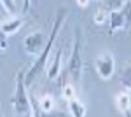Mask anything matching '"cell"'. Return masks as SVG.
<instances>
[{
  "mask_svg": "<svg viewBox=\"0 0 131 117\" xmlns=\"http://www.w3.org/2000/svg\"><path fill=\"white\" fill-rule=\"evenodd\" d=\"M67 16H68V10L65 9V7H61V9L58 10V14H56V18H54L52 28H51V37L47 39L46 46H44V49L40 51V54L37 56V59L31 63V67L28 68V72H25V84H26V86H30L31 82L42 73V70L46 68V65L49 63L51 51H52V47H54V42H56V39H58V33H60L61 26H63L65 19H67Z\"/></svg>",
  "mask_w": 131,
  "mask_h": 117,
  "instance_id": "6da1fadb",
  "label": "cell"
},
{
  "mask_svg": "<svg viewBox=\"0 0 131 117\" xmlns=\"http://www.w3.org/2000/svg\"><path fill=\"white\" fill-rule=\"evenodd\" d=\"M82 68H84V61H82V28L77 26L75 35H73V46H72L70 58H68V63H67V75L70 77L72 84L81 82Z\"/></svg>",
  "mask_w": 131,
  "mask_h": 117,
  "instance_id": "7a4b0ae2",
  "label": "cell"
},
{
  "mask_svg": "<svg viewBox=\"0 0 131 117\" xmlns=\"http://www.w3.org/2000/svg\"><path fill=\"white\" fill-rule=\"evenodd\" d=\"M94 70H96L98 77L103 80L112 79V75L115 73V59L112 56V52H101L94 59Z\"/></svg>",
  "mask_w": 131,
  "mask_h": 117,
  "instance_id": "3957f363",
  "label": "cell"
},
{
  "mask_svg": "<svg viewBox=\"0 0 131 117\" xmlns=\"http://www.w3.org/2000/svg\"><path fill=\"white\" fill-rule=\"evenodd\" d=\"M46 35L42 33V31H35V33H30L25 42H23V46H25V51L28 52V54H40V51L44 49L46 46Z\"/></svg>",
  "mask_w": 131,
  "mask_h": 117,
  "instance_id": "277c9868",
  "label": "cell"
},
{
  "mask_svg": "<svg viewBox=\"0 0 131 117\" xmlns=\"http://www.w3.org/2000/svg\"><path fill=\"white\" fill-rule=\"evenodd\" d=\"M61 58H63V49L61 47H56V52H54V56L52 59H49V67H47V77L51 80H54V79H58L61 72Z\"/></svg>",
  "mask_w": 131,
  "mask_h": 117,
  "instance_id": "5b68a950",
  "label": "cell"
},
{
  "mask_svg": "<svg viewBox=\"0 0 131 117\" xmlns=\"http://www.w3.org/2000/svg\"><path fill=\"white\" fill-rule=\"evenodd\" d=\"M115 107L122 114H126L128 110H131V91L122 89L121 93L115 94Z\"/></svg>",
  "mask_w": 131,
  "mask_h": 117,
  "instance_id": "8992f818",
  "label": "cell"
},
{
  "mask_svg": "<svg viewBox=\"0 0 131 117\" xmlns=\"http://www.w3.org/2000/svg\"><path fill=\"white\" fill-rule=\"evenodd\" d=\"M108 26H110V35H114L115 31L126 28V19L122 16L121 10H112L110 18H108Z\"/></svg>",
  "mask_w": 131,
  "mask_h": 117,
  "instance_id": "52a82bcc",
  "label": "cell"
},
{
  "mask_svg": "<svg viewBox=\"0 0 131 117\" xmlns=\"http://www.w3.org/2000/svg\"><path fill=\"white\" fill-rule=\"evenodd\" d=\"M23 25H25L23 18H12V19H9V21H4V23L0 25V30H2L7 37H10V35H16L21 30Z\"/></svg>",
  "mask_w": 131,
  "mask_h": 117,
  "instance_id": "ba28073f",
  "label": "cell"
},
{
  "mask_svg": "<svg viewBox=\"0 0 131 117\" xmlns=\"http://www.w3.org/2000/svg\"><path fill=\"white\" fill-rule=\"evenodd\" d=\"M68 112H70L72 117H86V107L81 100L73 98V100H68Z\"/></svg>",
  "mask_w": 131,
  "mask_h": 117,
  "instance_id": "9c48e42d",
  "label": "cell"
},
{
  "mask_svg": "<svg viewBox=\"0 0 131 117\" xmlns=\"http://www.w3.org/2000/svg\"><path fill=\"white\" fill-rule=\"evenodd\" d=\"M30 105H31V117H65L63 112H42L37 107V100L33 96H30Z\"/></svg>",
  "mask_w": 131,
  "mask_h": 117,
  "instance_id": "30bf717a",
  "label": "cell"
},
{
  "mask_svg": "<svg viewBox=\"0 0 131 117\" xmlns=\"http://www.w3.org/2000/svg\"><path fill=\"white\" fill-rule=\"evenodd\" d=\"M37 107L42 112H52L54 110V98L51 96V94H42L37 100Z\"/></svg>",
  "mask_w": 131,
  "mask_h": 117,
  "instance_id": "8fae6325",
  "label": "cell"
},
{
  "mask_svg": "<svg viewBox=\"0 0 131 117\" xmlns=\"http://www.w3.org/2000/svg\"><path fill=\"white\" fill-rule=\"evenodd\" d=\"M75 93H77V91H75V86H73L72 82H63V84H61V96L65 98L67 101H68V100H73V98H77V96H75Z\"/></svg>",
  "mask_w": 131,
  "mask_h": 117,
  "instance_id": "7c38bea8",
  "label": "cell"
},
{
  "mask_svg": "<svg viewBox=\"0 0 131 117\" xmlns=\"http://www.w3.org/2000/svg\"><path fill=\"white\" fill-rule=\"evenodd\" d=\"M121 84L124 86V89L131 91V63H128L121 73Z\"/></svg>",
  "mask_w": 131,
  "mask_h": 117,
  "instance_id": "4fadbf2b",
  "label": "cell"
},
{
  "mask_svg": "<svg viewBox=\"0 0 131 117\" xmlns=\"http://www.w3.org/2000/svg\"><path fill=\"white\" fill-rule=\"evenodd\" d=\"M126 2L128 0H103V9H107L108 12H112V10H121Z\"/></svg>",
  "mask_w": 131,
  "mask_h": 117,
  "instance_id": "5bb4252c",
  "label": "cell"
},
{
  "mask_svg": "<svg viewBox=\"0 0 131 117\" xmlns=\"http://www.w3.org/2000/svg\"><path fill=\"white\" fill-rule=\"evenodd\" d=\"M108 18H110V12L107 9H103V7H100V9L94 12V23L96 25H105V23H108Z\"/></svg>",
  "mask_w": 131,
  "mask_h": 117,
  "instance_id": "9a60e30c",
  "label": "cell"
},
{
  "mask_svg": "<svg viewBox=\"0 0 131 117\" xmlns=\"http://www.w3.org/2000/svg\"><path fill=\"white\" fill-rule=\"evenodd\" d=\"M122 16H124V19H126V26L128 28H131V0H128L124 5H122Z\"/></svg>",
  "mask_w": 131,
  "mask_h": 117,
  "instance_id": "2e32d148",
  "label": "cell"
},
{
  "mask_svg": "<svg viewBox=\"0 0 131 117\" xmlns=\"http://www.w3.org/2000/svg\"><path fill=\"white\" fill-rule=\"evenodd\" d=\"M0 4L9 14H16V2L14 0H0Z\"/></svg>",
  "mask_w": 131,
  "mask_h": 117,
  "instance_id": "e0dca14e",
  "label": "cell"
},
{
  "mask_svg": "<svg viewBox=\"0 0 131 117\" xmlns=\"http://www.w3.org/2000/svg\"><path fill=\"white\" fill-rule=\"evenodd\" d=\"M89 2H91V0H77V5L82 7V9H86V7L89 5Z\"/></svg>",
  "mask_w": 131,
  "mask_h": 117,
  "instance_id": "ac0fdd59",
  "label": "cell"
},
{
  "mask_svg": "<svg viewBox=\"0 0 131 117\" xmlns=\"http://www.w3.org/2000/svg\"><path fill=\"white\" fill-rule=\"evenodd\" d=\"M30 4H31V0H25V7H23V12H28V10H30Z\"/></svg>",
  "mask_w": 131,
  "mask_h": 117,
  "instance_id": "d6986e66",
  "label": "cell"
},
{
  "mask_svg": "<svg viewBox=\"0 0 131 117\" xmlns=\"http://www.w3.org/2000/svg\"><path fill=\"white\" fill-rule=\"evenodd\" d=\"M124 115H126V117H131V110H128V112H126Z\"/></svg>",
  "mask_w": 131,
  "mask_h": 117,
  "instance_id": "ffe728a7",
  "label": "cell"
},
{
  "mask_svg": "<svg viewBox=\"0 0 131 117\" xmlns=\"http://www.w3.org/2000/svg\"><path fill=\"white\" fill-rule=\"evenodd\" d=\"M0 117H4V115H2V114H0Z\"/></svg>",
  "mask_w": 131,
  "mask_h": 117,
  "instance_id": "44dd1931",
  "label": "cell"
}]
</instances>
